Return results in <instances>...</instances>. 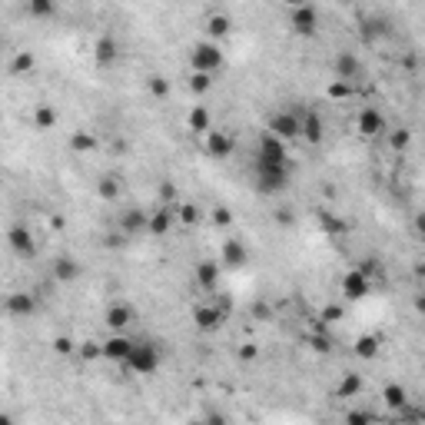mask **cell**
Masks as SVG:
<instances>
[{"label": "cell", "instance_id": "obj_1", "mask_svg": "<svg viewBox=\"0 0 425 425\" xmlns=\"http://www.w3.org/2000/svg\"><path fill=\"white\" fill-rule=\"evenodd\" d=\"M160 362H163V352L156 349L153 342H146V339H136V346H133L130 359L123 362V369L136 372V375H153L160 369Z\"/></svg>", "mask_w": 425, "mask_h": 425}, {"label": "cell", "instance_id": "obj_2", "mask_svg": "<svg viewBox=\"0 0 425 425\" xmlns=\"http://www.w3.org/2000/svg\"><path fill=\"white\" fill-rule=\"evenodd\" d=\"M266 133H273L279 140H303V113H293V110H276L269 123H266Z\"/></svg>", "mask_w": 425, "mask_h": 425}, {"label": "cell", "instance_id": "obj_3", "mask_svg": "<svg viewBox=\"0 0 425 425\" xmlns=\"http://www.w3.org/2000/svg\"><path fill=\"white\" fill-rule=\"evenodd\" d=\"M190 66H193V74L216 76V70L223 66V50H219L213 40H199V44L193 47V54H190Z\"/></svg>", "mask_w": 425, "mask_h": 425}, {"label": "cell", "instance_id": "obj_4", "mask_svg": "<svg viewBox=\"0 0 425 425\" xmlns=\"http://www.w3.org/2000/svg\"><path fill=\"white\" fill-rule=\"evenodd\" d=\"M319 23H322V17H319V7H313V4H296L289 11V30L296 37H316Z\"/></svg>", "mask_w": 425, "mask_h": 425}, {"label": "cell", "instance_id": "obj_5", "mask_svg": "<svg viewBox=\"0 0 425 425\" xmlns=\"http://www.w3.org/2000/svg\"><path fill=\"white\" fill-rule=\"evenodd\" d=\"M256 166H289V153L286 143L273 133H262L260 146H256Z\"/></svg>", "mask_w": 425, "mask_h": 425}, {"label": "cell", "instance_id": "obj_6", "mask_svg": "<svg viewBox=\"0 0 425 425\" xmlns=\"http://www.w3.org/2000/svg\"><path fill=\"white\" fill-rule=\"evenodd\" d=\"M289 183V166H256V190L266 197L283 193Z\"/></svg>", "mask_w": 425, "mask_h": 425}, {"label": "cell", "instance_id": "obj_7", "mask_svg": "<svg viewBox=\"0 0 425 425\" xmlns=\"http://www.w3.org/2000/svg\"><path fill=\"white\" fill-rule=\"evenodd\" d=\"M339 286H342V293H346L349 303H359V299H366V296L372 293V276H366L359 266H356V269H349V273L342 276Z\"/></svg>", "mask_w": 425, "mask_h": 425}, {"label": "cell", "instance_id": "obj_8", "mask_svg": "<svg viewBox=\"0 0 425 425\" xmlns=\"http://www.w3.org/2000/svg\"><path fill=\"white\" fill-rule=\"evenodd\" d=\"M219 266H223V269H246V266H250V250H246V243L236 240V236L223 243Z\"/></svg>", "mask_w": 425, "mask_h": 425}, {"label": "cell", "instance_id": "obj_9", "mask_svg": "<svg viewBox=\"0 0 425 425\" xmlns=\"http://www.w3.org/2000/svg\"><path fill=\"white\" fill-rule=\"evenodd\" d=\"M103 346V359H110V362H127L130 359V352H133V346H136V339H130V336H123V332H113V336L107 339V342H100Z\"/></svg>", "mask_w": 425, "mask_h": 425}, {"label": "cell", "instance_id": "obj_10", "mask_svg": "<svg viewBox=\"0 0 425 425\" xmlns=\"http://www.w3.org/2000/svg\"><path fill=\"white\" fill-rule=\"evenodd\" d=\"M356 127H359V133L366 136V140H375V136H382V133H385V117H382V110L366 107L359 113Z\"/></svg>", "mask_w": 425, "mask_h": 425}, {"label": "cell", "instance_id": "obj_11", "mask_svg": "<svg viewBox=\"0 0 425 425\" xmlns=\"http://www.w3.org/2000/svg\"><path fill=\"white\" fill-rule=\"evenodd\" d=\"M150 229V213H143V209H127L120 216V233L127 240H136Z\"/></svg>", "mask_w": 425, "mask_h": 425}, {"label": "cell", "instance_id": "obj_12", "mask_svg": "<svg viewBox=\"0 0 425 425\" xmlns=\"http://www.w3.org/2000/svg\"><path fill=\"white\" fill-rule=\"evenodd\" d=\"M4 309H7L11 319H30L33 313H37V299H33L30 293H11L7 303H4Z\"/></svg>", "mask_w": 425, "mask_h": 425}, {"label": "cell", "instance_id": "obj_13", "mask_svg": "<svg viewBox=\"0 0 425 425\" xmlns=\"http://www.w3.org/2000/svg\"><path fill=\"white\" fill-rule=\"evenodd\" d=\"M7 243H11V250L17 252V256H23V260L33 256V250H37V246H33V233L23 226V223H17V226L7 229Z\"/></svg>", "mask_w": 425, "mask_h": 425}, {"label": "cell", "instance_id": "obj_14", "mask_svg": "<svg viewBox=\"0 0 425 425\" xmlns=\"http://www.w3.org/2000/svg\"><path fill=\"white\" fill-rule=\"evenodd\" d=\"M103 319H107V326L113 329V332H123V329H127L133 319H136V309H133V305H127V303H113V305H107Z\"/></svg>", "mask_w": 425, "mask_h": 425}, {"label": "cell", "instance_id": "obj_15", "mask_svg": "<svg viewBox=\"0 0 425 425\" xmlns=\"http://www.w3.org/2000/svg\"><path fill=\"white\" fill-rule=\"evenodd\" d=\"M206 153L213 156V160H226V156H233V150H236V143H233V136L229 133H223V130H213V133H206Z\"/></svg>", "mask_w": 425, "mask_h": 425}, {"label": "cell", "instance_id": "obj_16", "mask_svg": "<svg viewBox=\"0 0 425 425\" xmlns=\"http://www.w3.org/2000/svg\"><path fill=\"white\" fill-rule=\"evenodd\" d=\"M219 273H223V266H219L216 260H199V262H197V283H199V289H206V293H216Z\"/></svg>", "mask_w": 425, "mask_h": 425}, {"label": "cell", "instance_id": "obj_17", "mask_svg": "<svg viewBox=\"0 0 425 425\" xmlns=\"http://www.w3.org/2000/svg\"><path fill=\"white\" fill-rule=\"evenodd\" d=\"M322 136H326L322 117H319L316 110H303V140L309 143V146H316V143H322Z\"/></svg>", "mask_w": 425, "mask_h": 425}, {"label": "cell", "instance_id": "obj_18", "mask_svg": "<svg viewBox=\"0 0 425 425\" xmlns=\"http://www.w3.org/2000/svg\"><path fill=\"white\" fill-rule=\"evenodd\" d=\"M193 322L203 332H213V329L223 326V309H216V305H197L193 309Z\"/></svg>", "mask_w": 425, "mask_h": 425}, {"label": "cell", "instance_id": "obj_19", "mask_svg": "<svg viewBox=\"0 0 425 425\" xmlns=\"http://www.w3.org/2000/svg\"><path fill=\"white\" fill-rule=\"evenodd\" d=\"M332 70H336V80H346V83H352V80L359 76L362 64H359V57H356V54H346V50H342V54L336 57Z\"/></svg>", "mask_w": 425, "mask_h": 425}, {"label": "cell", "instance_id": "obj_20", "mask_svg": "<svg viewBox=\"0 0 425 425\" xmlns=\"http://www.w3.org/2000/svg\"><path fill=\"white\" fill-rule=\"evenodd\" d=\"M50 273H54L57 283H74V279H80V273H83V269H80V262H76L74 256H57Z\"/></svg>", "mask_w": 425, "mask_h": 425}, {"label": "cell", "instance_id": "obj_21", "mask_svg": "<svg viewBox=\"0 0 425 425\" xmlns=\"http://www.w3.org/2000/svg\"><path fill=\"white\" fill-rule=\"evenodd\" d=\"M186 127H190V133H199V136L213 133V117H209V110L206 107H193L190 113H186Z\"/></svg>", "mask_w": 425, "mask_h": 425}, {"label": "cell", "instance_id": "obj_22", "mask_svg": "<svg viewBox=\"0 0 425 425\" xmlns=\"http://www.w3.org/2000/svg\"><path fill=\"white\" fill-rule=\"evenodd\" d=\"M382 402H385V409H392V412H402L405 405H409V392H405V385L389 382V385L382 389Z\"/></svg>", "mask_w": 425, "mask_h": 425}, {"label": "cell", "instance_id": "obj_23", "mask_svg": "<svg viewBox=\"0 0 425 425\" xmlns=\"http://www.w3.org/2000/svg\"><path fill=\"white\" fill-rule=\"evenodd\" d=\"M170 229H173V209L170 206L153 209L150 213V229H146V233H150V236H166Z\"/></svg>", "mask_w": 425, "mask_h": 425}, {"label": "cell", "instance_id": "obj_24", "mask_svg": "<svg viewBox=\"0 0 425 425\" xmlns=\"http://www.w3.org/2000/svg\"><path fill=\"white\" fill-rule=\"evenodd\" d=\"M117 57H120V47H117L113 37H100L97 44H93V60H97L100 66H110Z\"/></svg>", "mask_w": 425, "mask_h": 425}, {"label": "cell", "instance_id": "obj_25", "mask_svg": "<svg viewBox=\"0 0 425 425\" xmlns=\"http://www.w3.org/2000/svg\"><path fill=\"white\" fill-rule=\"evenodd\" d=\"M33 127H37V130H54L57 110L50 107V103H37V107H33Z\"/></svg>", "mask_w": 425, "mask_h": 425}, {"label": "cell", "instance_id": "obj_26", "mask_svg": "<svg viewBox=\"0 0 425 425\" xmlns=\"http://www.w3.org/2000/svg\"><path fill=\"white\" fill-rule=\"evenodd\" d=\"M336 392H339V399H356V395L362 392V375L359 372H346Z\"/></svg>", "mask_w": 425, "mask_h": 425}, {"label": "cell", "instance_id": "obj_27", "mask_svg": "<svg viewBox=\"0 0 425 425\" xmlns=\"http://www.w3.org/2000/svg\"><path fill=\"white\" fill-rule=\"evenodd\" d=\"M229 30H233V21H229L226 13H213V17L206 21V33H209V40H213V44H216L219 37H226Z\"/></svg>", "mask_w": 425, "mask_h": 425}, {"label": "cell", "instance_id": "obj_28", "mask_svg": "<svg viewBox=\"0 0 425 425\" xmlns=\"http://www.w3.org/2000/svg\"><path fill=\"white\" fill-rule=\"evenodd\" d=\"M356 356H359V359H375V356H379V336H369V332H366V336L356 339Z\"/></svg>", "mask_w": 425, "mask_h": 425}, {"label": "cell", "instance_id": "obj_29", "mask_svg": "<svg viewBox=\"0 0 425 425\" xmlns=\"http://www.w3.org/2000/svg\"><path fill=\"white\" fill-rule=\"evenodd\" d=\"M27 13L37 17V21H47V17H57V4L54 0H30V4H27Z\"/></svg>", "mask_w": 425, "mask_h": 425}, {"label": "cell", "instance_id": "obj_30", "mask_svg": "<svg viewBox=\"0 0 425 425\" xmlns=\"http://www.w3.org/2000/svg\"><path fill=\"white\" fill-rule=\"evenodd\" d=\"M186 80H190V90H193L197 97H203V93L213 90V76H209V74H190Z\"/></svg>", "mask_w": 425, "mask_h": 425}, {"label": "cell", "instance_id": "obj_31", "mask_svg": "<svg viewBox=\"0 0 425 425\" xmlns=\"http://www.w3.org/2000/svg\"><path fill=\"white\" fill-rule=\"evenodd\" d=\"M342 425H375V415H372L369 409H349L346 419H342Z\"/></svg>", "mask_w": 425, "mask_h": 425}, {"label": "cell", "instance_id": "obj_32", "mask_svg": "<svg viewBox=\"0 0 425 425\" xmlns=\"http://www.w3.org/2000/svg\"><path fill=\"white\" fill-rule=\"evenodd\" d=\"M70 146H74L76 153H90V150H97V136H93V133H74V136H70Z\"/></svg>", "mask_w": 425, "mask_h": 425}, {"label": "cell", "instance_id": "obj_33", "mask_svg": "<svg viewBox=\"0 0 425 425\" xmlns=\"http://www.w3.org/2000/svg\"><path fill=\"white\" fill-rule=\"evenodd\" d=\"M97 197L100 199H117L120 197V183H117L113 176H103V180L97 183Z\"/></svg>", "mask_w": 425, "mask_h": 425}, {"label": "cell", "instance_id": "obj_34", "mask_svg": "<svg viewBox=\"0 0 425 425\" xmlns=\"http://www.w3.org/2000/svg\"><path fill=\"white\" fill-rule=\"evenodd\" d=\"M326 97L329 100H349L352 97V83H346V80H332L326 87Z\"/></svg>", "mask_w": 425, "mask_h": 425}, {"label": "cell", "instance_id": "obj_35", "mask_svg": "<svg viewBox=\"0 0 425 425\" xmlns=\"http://www.w3.org/2000/svg\"><path fill=\"white\" fill-rule=\"evenodd\" d=\"M342 316H346V309H342L339 303H329V305H322V309H319V322H326V326L339 322Z\"/></svg>", "mask_w": 425, "mask_h": 425}, {"label": "cell", "instance_id": "obj_36", "mask_svg": "<svg viewBox=\"0 0 425 425\" xmlns=\"http://www.w3.org/2000/svg\"><path fill=\"white\" fill-rule=\"evenodd\" d=\"M409 143H412V130H405V127H399V130L389 133V146H392V150L402 153L405 146H409Z\"/></svg>", "mask_w": 425, "mask_h": 425}, {"label": "cell", "instance_id": "obj_37", "mask_svg": "<svg viewBox=\"0 0 425 425\" xmlns=\"http://www.w3.org/2000/svg\"><path fill=\"white\" fill-rule=\"evenodd\" d=\"M30 70H33V54H27V50L11 60V74H30Z\"/></svg>", "mask_w": 425, "mask_h": 425}, {"label": "cell", "instance_id": "obj_38", "mask_svg": "<svg viewBox=\"0 0 425 425\" xmlns=\"http://www.w3.org/2000/svg\"><path fill=\"white\" fill-rule=\"evenodd\" d=\"M176 216H180V223H186V226H193L199 219V206L197 203H183V206L176 209Z\"/></svg>", "mask_w": 425, "mask_h": 425}, {"label": "cell", "instance_id": "obj_39", "mask_svg": "<svg viewBox=\"0 0 425 425\" xmlns=\"http://www.w3.org/2000/svg\"><path fill=\"white\" fill-rule=\"evenodd\" d=\"M150 93L153 97H170V80L166 76H150Z\"/></svg>", "mask_w": 425, "mask_h": 425}, {"label": "cell", "instance_id": "obj_40", "mask_svg": "<svg viewBox=\"0 0 425 425\" xmlns=\"http://www.w3.org/2000/svg\"><path fill=\"white\" fill-rule=\"evenodd\" d=\"M54 352H57V356H70V352H74V339L57 336L54 339Z\"/></svg>", "mask_w": 425, "mask_h": 425}, {"label": "cell", "instance_id": "obj_41", "mask_svg": "<svg viewBox=\"0 0 425 425\" xmlns=\"http://www.w3.org/2000/svg\"><path fill=\"white\" fill-rule=\"evenodd\" d=\"M213 223H216V226H229V223H233V213H229L226 206H216L213 209Z\"/></svg>", "mask_w": 425, "mask_h": 425}, {"label": "cell", "instance_id": "obj_42", "mask_svg": "<svg viewBox=\"0 0 425 425\" xmlns=\"http://www.w3.org/2000/svg\"><path fill=\"white\" fill-rule=\"evenodd\" d=\"M80 356H83V359H103V346H97V342H83V349H80Z\"/></svg>", "mask_w": 425, "mask_h": 425}, {"label": "cell", "instance_id": "obj_43", "mask_svg": "<svg viewBox=\"0 0 425 425\" xmlns=\"http://www.w3.org/2000/svg\"><path fill=\"white\" fill-rule=\"evenodd\" d=\"M256 356H260V349H256V342H243V346H240V359H243V362H252Z\"/></svg>", "mask_w": 425, "mask_h": 425}, {"label": "cell", "instance_id": "obj_44", "mask_svg": "<svg viewBox=\"0 0 425 425\" xmlns=\"http://www.w3.org/2000/svg\"><path fill=\"white\" fill-rule=\"evenodd\" d=\"M319 219L326 223V229H329V233H339V229H346V223H339V219H332V216H329V213H319Z\"/></svg>", "mask_w": 425, "mask_h": 425}, {"label": "cell", "instance_id": "obj_45", "mask_svg": "<svg viewBox=\"0 0 425 425\" xmlns=\"http://www.w3.org/2000/svg\"><path fill=\"white\" fill-rule=\"evenodd\" d=\"M276 219H279V223H283V226H293V223H296L293 209H279V213H276Z\"/></svg>", "mask_w": 425, "mask_h": 425}, {"label": "cell", "instance_id": "obj_46", "mask_svg": "<svg viewBox=\"0 0 425 425\" xmlns=\"http://www.w3.org/2000/svg\"><path fill=\"white\" fill-rule=\"evenodd\" d=\"M412 309L419 313V316H425V293H415V299H412Z\"/></svg>", "mask_w": 425, "mask_h": 425}, {"label": "cell", "instance_id": "obj_47", "mask_svg": "<svg viewBox=\"0 0 425 425\" xmlns=\"http://www.w3.org/2000/svg\"><path fill=\"white\" fill-rule=\"evenodd\" d=\"M206 422H209V425H226V419H223L219 412H209V415H206Z\"/></svg>", "mask_w": 425, "mask_h": 425}, {"label": "cell", "instance_id": "obj_48", "mask_svg": "<svg viewBox=\"0 0 425 425\" xmlns=\"http://www.w3.org/2000/svg\"><path fill=\"white\" fill-rule=\"evenodd\" d=\"M252 313H256V316H269V305H262V303H256V305H252Z\"/></svg>", "mask_w": 425, "mask_h": 425}, {"label": "cell", "instance_id": "obj_49", "mask_svg": "<svg viewBox=\"0 0 425 425\" xmlns=\"http://www.w3.org/2000/svg\"><path fill=\"white\" fill-rule=\"evenodd\" d=\"M415 276H419V279H425V262H419V266H415Z\"/></svg>", "mask_w": 425, "mask_h": 425}, {"label": "cell", "instance_id": "obj_50", "mask_svg": "<svg viewBox=\"0 0 425 425\" xmlns=\"http://www.w3.org/2000/svg\"><path fill=\"white\" fill-rule=\"evenodd\" d=\"M0 425H13V419H11V415H4V419H0Z\"/></svg>", "mask_w": 425, "mask_h": 425}, {"label": "cell", "instance_id": "obj_51", "mask_svg": "<svg viewBox=\"0 0 425 425\" xmlns=\"http://www.w3.org/2000/svg\"><path fill=\"white\" fill-rule=\"evenodd\" d=\"M190 425H209V422H206V419H193V422H190Z\"/></svg>", "mask_w": 425, "mask_h": 425}, {"label": "cell", "instance_id": "obj_52", "mask_svg": "<svg viewBox=\"0 0 425 425\" xmlns=\"http://www.w3.org/2000/svg\"><path fill=\"white\" fill-rule=\"evenodd\" d=\"M422 243H425V236H422Z\"/></svg>", "mask_w": 425, "mask_h": 425}]
</instances>
